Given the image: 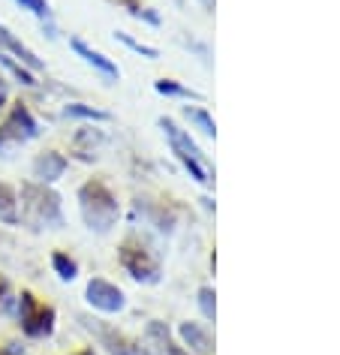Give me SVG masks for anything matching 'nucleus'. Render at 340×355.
Here are the masks:
<instances>
[{"label": "nucleus", "instance_id": "nucleus-23", "mask_svg": "<svg viewBox=\"0 0 340 355\" xmlns=\"http://www.w3.org/2000/svg\"><path fill=\"white\" fill-rule=\"evenodd\" d=\"M15 3H19L22 10L33 12V15H37V19H42V21H49V19H51V6H49V0H15Z\"/></svg>", "mask_w": 340, "mask_h": 355}, {"label": "nucleus", "instance_id": "nucleus-4", "mask_svg": "<svg viewBox=\"0 0 340 355\" xmlns=\"http://www.w3.org/2000/svg\"><path fill=\"white\" fill-rule=\"evenodd\" d=\"M15 316H19L22 334L31 337V340H42V337L55 334V322L58 313L51 304H42V301L33 295L31 289H24L19 295V307H15Z\"/></svg>", "mask_w": 340, "mask_h": 355}, {"label": "nucleus", "instance_id": "nucleus-18", "mask_svg": "<svg viewBox=\"0 0 340 355\" xmlns=\"http://www.w3.org/2000/svg\"><path fill=\"white\" fill-rule=\"evenodd\" d=\"M0 67H3L6 73H10L15 82L24 85V87H37V85H40V82H37V76H33V69H28L24 64H19V60L10 58V55H3V51H0Z\"/></svg>", "mask_w": 340, "mask_h": 355}, {"label": "nucleus", "instance_id": "nucleus-19", "mask_svg": "<svg viewBox=\"0 0 340 355\" xmlns=\"http://www.w3.org/2000/svg\"><path fill=\"white\" fill-rule=\"evenodd\" d=\"M51 268H55V274L64 283H73L76 277H78V262L73 259L69 253H64V250H55L51 253Z\"/></svg>", "mask_w": 340, "mask_h": 355}, {"label": "nucleus", "instance_id": "nucleus-26", "mask_svg": "<svg viewBox=\"0 0 340 355\" xmlns=\"http://www.w3.org/2000/svg\"><path fill=\"white\" fill-rule=\"evenodd\" d=\"M10 103V87H6V78H0V109H6Z\"/></svg>", "mask_w": 340, "mask_h": 355}, {"label": "nucleus", "instance_id": "nucleus-5", "mask_svg": "<svg viewBox=\"0 0 340 355\" xmlns=\"http://www.w3.org/2000/svg\"><path fill=\"white\" fill-rule=\"evenodd\" d=\"M118 262L121 268L130 274L136 283H145V286H154L160 283V262L157 256L148 250L139 238H127L121 247H118Z\"/></svg>", "mask_w": 340, "mask_h": 355}, {"label": "nucleus", "instance_id": "nucleus-16", "mask_svg": "<svg viewBox=\"0 0 340 355\" xmlns=\"http://www.w3.org/2000/svg\"><path fill=\"white\" fill-rule=\"evenodd\" d=\"M64 114H67V118H73V121H87V123H105V121H112L109 112L94 109V105H85V103H69L67 109H64Z\"/></svg>", "mask_w": 340, "mask_h": 355}, {"label": "nucleus", "instance_id": "nucleus-15", "mask_svg": "<svg viewBox=\"0 0 340 355\" xmlns=\"http://www.w3.org/2000/svg\"><path fill=\"white\" fill-rule=\"evenodd\" d=\"M184 118L190 121L199 132H205L208 139H217V123H214L208 109H202V105H184Z\"/></svg>", "mask_w": 340, "mask_h": 355}, {"label": "nucleus", "instance_id": "nucleus-7", "mask_svg": "<svg viewBox=\"0 0 340 355\" xmlns=\"http://www.w3.org/2000/svg\"><path fill=\"white\" fill-rule=\"evenodd\" d=\"M67 168H69V159L60 154V150H40L37 157H33V166H31V172H33V181H40V184H58L60 178L67 175Z\"/></svg>", "mask_w": 340, "mask_h": 355}, {"label": "nucleus", "instance_id": "nucleus-12", "mask_svg": "<svg viewBox=\"0 0 340 355\" xmlns=\"http://www.w3.org/2000/svg\"><path fill=\"white\" fill-rule=\"evenodd\" d=\"M0 51H3V55H10V58H15L19 64H24L28 69H42V60L37 58V51L24 46V42L15 37V33L6 28L3 21H0Z\"/></svg>", "mask_w": 340, "mask_h": 355}, {"label": "nucleus", "instance_id": "nucleus-22", "mask_svg": "<svg viewBox=\"0 0 340 355\" xmlns=\"http://www.w3.org/2000/svg\"><path fill=\"white\" fill-rule=\"evenodd\" d=\"M199 307H202V316L205 319H217V292H214V286H202L199 289Z\"/></svg>", "mask_w": 340, "mask_h": 355}, {"label": "nucleus", "instance_id": "nucleus-11", "mask_svg": "<svg viewBox=\"0 0 340 355\" xmlns=\"http://www.w3.org/2000/svg\"><path fill=\"white\" fill-rule=\"evenodd\" d=\"M85 325L91 328V331L96 334V340L109 349V355H133V349H136V343H139V340H130L127 334L114 331V328H109V325L96 322V319H85Z\"/></svg>", "mask_w": 340, "mask_h": 355}, {"label": "nucleus", "instance_id": "nucleus-6", "mask_svg": "<svg viewBox=\"0 0 340 355\" xmlns=\"http://www.w3.org/2000/svg\"><path fill=\"white\" fill-rule=\"evenodd\" d=\"M85 301L91 304L94 310H100L105 316H114V313H124L127 307V295L118 283L105 280V277H91L85 286Z\"/></svg>", "mask_w": 340, "mask_h": 355}, {"label": "nucleus", "instance_id": "nucleus-2", "mask_svg": "<svg viewBox=\"0 0 340 355\" xmlns=\"http://www.w3.org/2000/svg\"><path fill=\"white\" fill-rule=\"evenodd\" d=\"M78 211H82L85 226L96 235L112 232L121 220V202L103 178H91L78 187Z\"/></svg>", "mask_w": 340, "mask_h": 355}, {"label": "nucleus", "instance_id": "nucleus-10", "mask_svg": "<svg viewBox=\"0 0 340 355\" xmlns=\"http://www.w3.org/2000/svg\"><path fill=\"white\" fill-rule=\"evenodd\" d=\"M178 337H181V346L190 355H211L214 352V337L202 322H181L178 325Z\"/></svg>", "mask_w": 340, "mask_h": 355}, {"label": "nucleus", "instance_id": "nucleus-21", "mask_svg": "<svg viewBox=\"0 0 340 355\" xmlns=\"http://www.w3.org/2000/svg\"><path fill=\"white\" fill-rule=\"evenodd\" d=\"M19 145H24V139L6 121H0V157H6L12 148H19Z\"/></svg>", "mask_w": 340, "mask_h": 355}, {"label": "nucleus", "instance_id": "nucleus-28", "mask_svg": "<svg viewBox=\"0 0 340 355\" xmlns=\"http://www.w3.org/2000/svg\"><path fill=\"white\" fill-rule=\"evenodd\" d=\"M69 355H96L94 346H85V349H76V352H69Z\"/></svg>", "mask_w": 340, "mask_h": 355}, {"label": "nucleus", "instance_id": "nucleus-8", "mask_svg": "<svg viewBox=\"0 0 340 355\" xmlns=\"http://www.w3.org/2000/svg\"><path fill=\"white\" fill-rule=\"evenodd\" d=\"M105 145V132L96 130L94 123H87V127H78L73 132V141H69V154L76 159H82V163H94L96 157H100V148Z\"/></svg>", "mask_w": 340, "mask_h": 355}, {"label": "nucleus", "instance_id": "nucleus-20", "mask_svg": "<svg viewBox=\"0 0 340 355\" xmlns=\"http://www.w3.org/2000/svg\"><path fill=\"white\" fill-rule=\"evenodd\" d=\"M114 40L118 42H124L130 51H136V55H142V58H148V60H157L160 58V51L154 49V46H148V42H139V40H133L130 33H124V31H118L114 33Z\"/></svg>", "mask_w": 340, "mask_h": 355}, {"label": "nucleus", "instance_id": "nucleus-25", "mask_svg": "<svg viewBox=\"0 0 340 355\" xmlns=\"http://www.w3.org/2000/svg\"><path fill=\"white\" fill-rule=\"evenodd\" d=\"M6 301H10V280L0 274V304H6Z\"/></svg>", "mask_w": 340, "mask_h": 355}, {"label": "nucleus", "instance_id": "nucleus-27", "mask_svg": "<svg viewBox=\"0 0 340 355\" xmlns=\"http://www.w3.org/2000/svg\"><path fill=\"white\" fill-rule=\"evenodd\" d=\"M0 355H22V349H19V343H6V346H0Z\"/></svg>", "mask_w": 340, "mask_h": 355}, {"label": "nucleus", "instance_id": "nucleus-13", "mask_svg": "<svg viewBox=\"0 0 340 355\" xmlns=\"http://www.w3.org/2000/svg\"><path fill=\"white\" fill-rule=\"evenodd\" d=\"M10 127L19 132V136L24 141H31V139H37L40 136V123L37 118H33V112H31V105L24 103V100H15L10 103V112H6V118H3Z\"/></svg>", "mask_w": 340, "mask_h": 355}, {"label": "nucleus", "instance_id": "nucleus-1", "mask_svg": "<svg viewBox=\"0 0 340 355\" xmlns=\"http://www.w3.org/2000/svg\"><path fill=\"white\" fill-rule=\"evenodd\" d=\"M33 229H60L64 226V202L60 193L51 190V184L24 181L19 190V223Z\"/></svg>", "mask_w": 340, "mask_h": 355}, {"label": "nucleus", "instance_id": "nucleus-9", "mask_svg": "<svg viewBox=\"0 0 340 355\" xmlns=\"http://www.w3.org/2000/svg\"><path fill=\"white\" fill-rule=\"evenodd\" d=\"M69 49H73L76 55L82 58L87 67H94V69H96V73H100L103 78H109V82H118V78H121V69H118V64H114V60H112L109 55H103V51H96L94 46H87L85 40L73 37V40H69Z\"/></svg>", "mask_w": 340, "mask_h": 355}, {"label": "nucleus", "instance_id": "nucleus-14", "mask_svg": "<svg viewBox=\"0 0 340 355\" xmlns=\"http://www.w3.org/2000/svg\"><path fill=\"white\" fill-rule=\"evenodd\" d=\"M0 223L19 226V190L6 181H0Z\"/></svg>", "mask_w": 340, "mask_h": 355}, {"label": "nucleus", "instance_id": "nucleus-29", "mask_svg": "<svg viewBox=\"0 0 340 355\" xmlns=\"http://www.w3.org/2000/svg\"><path fill=\"white\" fill-rule=\"evenodd\" d=\"M205 3V10H214V0H202Z\"/></svg>", "mask_w": 340, "mask_h": 355}, {"label": "nucleus", "instance_id": "nucleus-3", "mask_svg": "<svg viewBox=\"0 0 340 355\" xmlns=\"http://www.w3.org/2000/svg\"><path fill=\"white\" fill-rule=\"evenodd\" d=\"M160 130L166 132L169 139V148H172V154L178 157V163H181L187 172H190L193 181L205 184V187H211L214 178H211V166H208V157L202 154V148L196 145V141L190 139V132L181 130L172 118H160Z\"/></svg>", "mask_w": 340, "mask_h": 355}, {"label": "nucleus", "instance_id": "nucleus-17", "mask_svg": "<svg viewBox=\"0 0 340 355\" xmlns=\"http://www.w3.org/2000/svg\"><path fill=\"white\" fill-rule=\"evenodd\" d=\"M154 91H157L160 96H175V100H202V94H196L193 87L175 82V78H157V82H154Z\"/></svg>", "mask_w": 340, "mask_h": 355}, {"label": "nucleus", "instance_id": "nucleus-24", "mask_svg": "<svg viewBox=\"0 0 340 355\" xmlns=\"http://www.w3.org/2000/svg\"><path fill=\"white\" fill-rule=\"evenodd\" d=\"M133 19H139V21H148V24H160V15L154 10H145V6H139L136 12H133Z\"/></svg>", "mask_w": 340, "mask_h": 355}]
</instances>
